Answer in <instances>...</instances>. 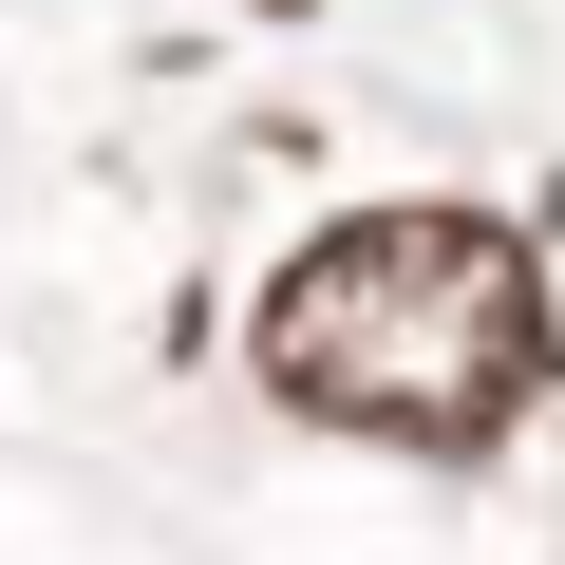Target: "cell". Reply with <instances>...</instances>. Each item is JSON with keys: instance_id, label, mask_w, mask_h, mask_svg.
Segmentation results:
<instances>
[{"instance_id": "cell-1", "label": "cell", "mask_w": 565, "mask_h": 565, "mask_svg": "<svg viewBox=\"0 0 565 565\" xmlns=\"http://www.w3.org/2000/svg\"><path fill=\"white\" fill-rule=\"evenodd\" d=\"M245 377L282 415H321V434H377V452H490L565 377L546 245L509 207H340L264 282Z\"/></svg>"}]
</instances>
